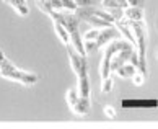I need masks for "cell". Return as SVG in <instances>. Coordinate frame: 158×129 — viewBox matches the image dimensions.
Wrapping results in <instances>:
<instances>
[{
	"instance_id": "1",
	"label": "cell",
	"mask_w": 158,
	"mask_h": 129,
	"mask_svg": "<svg viewBox=\"0 0 158 129\" xmlns=\"http://www.w3.org/2000/svg\"><path fill=\"white\" fill-rule=\"evenodd\" d=\"M0 72H2V75L5 79L20 82V84H23V85H34V84H38V80H39V75L16 69L8 59L0 64Z\"/></svg>"
},
{
	"instance_id": "2",
	"label": "cell",
	"mask_w": 158,
	"mask_h": 129,
	"mask_svg": "<svg viewBox=\"0 0 158 129\" xmlns=\"http://www.w3.org/2000/svg\"><path fill=\"white\" fill-rule=\"evenodd\" d=\"M126 49H134V48L127 43V41H122V39H114V41H111L109 44H106L104 54H103V61H101V79L109 77V74H111L109 64H111L113 56L118 54L119 51H126Z\"/></svg>"
},
{
	"instance_id": "3",
	"label": "cell",
	"mask_w": 158,
	"mask_h": 129,
	"mask_svg": "<svg viewBox=\"0 0 158 129\" xmlns=\"http://www.w3.org/2000/svg\"><path fill=\"white\" fill-rule=\"evenodd\" d=\"M67 54H69V59H70V66H72L75 74H77V75L88 74V66H86V59H85V57L78 56L77 52L73 51L72 46H67Z\"/></svg>"
},
{
	"instance_id": "4",
	"label": "cell",
	"mask_w": 158,
	"mask_h": 129,
	"mask_svg": "<svg viewBox=\"0 0 158 129\" xmlns=\"http://www.w3.org/2000/svg\"><path fill=\"white\" fill-rule=\"evenodd\" d=\"M116 38H119V33L116 31V28H106V30H99V34L96 38V49L103 48L104 44H109L111 41H114Z\"/></svg>"
},
{
	"instance_id": "5",
	"label": "cell",
	"mask_w": 158,
	"mask_h": 129,
	"mask_svg": "<svg viewBox=\"0 0 158 129\" xmlns=\"http://www.w3.org/2000/svg\"><path fill=\"white\" fill-rule=\"evenodd\" d=\"M132 51L135 49H126V51H119L118 54L113 56V59H111V64H109V70L111 72H116L121 66H124V64H127L129 57H131Z\"/></svg>"
},
{
	"instance_id": "6",
	"label": "cell",
	"mask_w": 158,
	"mask_h": 129,
	"mask_svg": "<svg viewBox=\"0 0 158 129\" xmlns=\"http://www.w3.org/2000/svg\"><path fill=\"white\" fill-rule=\"evenodd\" d=\"M70 110L73 111L75 114L78 116H86L90 114V110H91V105H90V100H85V98H77V101L70 105Z\"/></svg>"
},
{
	"instance_id": "7",
	"label": "cell",
	"mask_w": 158,
	"mask_h": 129,
	"mask_svg": "<svg viewBox=\"0 0 158 129\" xmlns=\"http://www.w3.org/2000/svg\"><path fill=\"white\" fill-rule=\"evenodd\" d=\"M143 10L139 7H127L122 11V18L127 21H143Z\"/></svg>"
},
{
	"instance_id": "8",
	"label": "cell",
	"mask_w": 158,
	"mask_h": 129,
	"mask_svg": "<svg viewBox=\"0 0 158 129\" xmlns=\"http://www.w3.org/2000/svg\"><path fill=\"white\" fill-rule=\"evenodd\" d=\"M78 97L90 100V80H88V74H81L78 75Z\"/></svg>"
},
{
	"instance_id": "9",
	"label": "cell",
	"mask_w": 158,
	"mask_h": 129,
	"mask_svg": "<svg viewBox=\"0 0 158 129\" xmlns=\"http://www.w3.org/2000/svg\"><path fill=\"white\" fill-rule=\"evenodd\" d=\"M5 3L10 5V7L13 8L18 15H21V16H26L28 13H30V8H28V5H26L25 2H21V0H7Z\"/></svg>"
},
{
	"instance_id": "10",
	"label": "cell",
	"mask_w": 158,
	"mask_h": 129,
	"mask_svg": "<svg viewBox=\"0 0 158 129\" xmlns=\"http://www.w3.org/2000/svg\"><path fill=\"white\" fill-rule=\"evenodd\" d=\"M135 70H137V69L134 67V66H131V64H124V66H121L114 74H118L119 77H122V79H127V77H131V79H132V75H135V74H137Z\"/></svg>"
},
{
	"instance_id": "11",
	"label": "cell",
	"mask_w": 158,
	"mask_h": 129,
	"mask_svg": "<svg viewBox=\"0 0 158 129\" xmlns=\"http://www.w3.org/2000/svg\"><path fill=\"white\" fill-rule=\"evenodd\" d=\"M101 5L106 10H113V8L126 10L127 8V2H122V0H104V2H101Z\"/></svg>"
},
{
	"instance_id": "12",
	"label": "cell",
	"mask_w": 158,
	"mask_h": 129,
	"mask_svg": "<svg viewBox=\"0 0 158 129\" xmlns=\"http://www.w3.org/2000/svg\"><path fill=\"white\" fill-rule=\"evenodd\" d=\"M54 31H56L57 36L60 38L62 43L65 44V46H69V43H70V34H69L65 30H64V28H62L60 25H57V23H54Z\"/></svg>"
},
{
	"instance_id": "13",
	"label": "cell",
	"mask_w": 158,
	"mask_h": 129,
	"mask_svg": "<svg viewBox=\"0 0 158 129\" xmlns=\"http://www.w3.org/2000/svg\"><path fill=\"white\" fill-rule=\"evenodd\" d=\"M113 85H114V80H113V77H106V79H103L101 80V92L103 93H109L111 90H113Z\"/></svg>"
},
{
	"instance_id": "14",
	"label": "cell",
	"mask_w": 158,
	"mask_h": 129,
	"mask_svg": "<svg viewBox=\"0 0 158 129\" xmlns=\"http://www.w3.org/2000/svg\"><path fill=\"white\" fill-rule=\"evenodd\" d=\"M62 10H65L67 13H75V11L78 10L77 3L73 2V0H64L62 2Z\"/></svg>"
},
{
	"instance_id": "15",
	"label": "cell",
	"mask_w": 158,
	"mask_h": 129,
	"mask_svg": "<svg viewBox=\"0 0 158 129\" xmlns=\"http://www.w3.org/2000/svg\"><path fill=\"white\" fill-rule=\"evenodd\" d=\"M103 113L108 119H116L118 118V110H116L114 106H111V105H106V106L103 108Z\"/></svg>"
},
{
	"instance_id": "16",
	"label": "cell",
	"mask_w": 158,
	"mask_h": 129,
	"mask_svg": "<svg viewBox=\"0 0 158 129\" xmlns=\"http://www.w3.org/2000/svg\"><path fill=\"white\" fill-rule=\"evenodd\" d=\"M98 34H99V30H90V31H86L85 34H83V41H96V38H98Z\"/></svg>"
},
{
	"instance_id": "17",
	"label": "cell",
	"mask_w": 158,
	"mask_h": 129,
	"mask_svg": "<svg viewBox=\"0 0 158 129\" xmlns=\"http://www.w3.org/2000/svg\"><path fill=\"white\" fill-rule=\"evenodd\" d=\"M36 7L41 10V11H44L46 15H49L52 8H51V2H36Z\"/></svg>"
},
{
	"instance_id": "18",
	"label": "cell",
	"mask_w": 158,
	"mask_h": 129,
	"mask_svg": "<svg viewBox=\"0 0 158 129\" xmlns=\"http://www.w3.org/2000/svg\"><path fill=\"white\" fill-rule=\"evenodd\" d=\"M83 49H85V52L98 51V49H96V43H95V41H83Z\"/></svg>"
},
{
	"instance_id": "19",
	"label": "cell",
	"mask_w": 158,
	"mask_h": 129,
	"mask_svg": "<svg viewBox=\"0 0 158 129\" xmlns=\"http://www.w3.org/2000/svg\"><path fill=\"white\" fill-rule=\"evenodd\" d=\"M132 82H134V85H135V87H142L143 82H145V77L142 74H135V75H132Z\"/></svg>"
},
{
	"instance_id": "20",
	"label": "cell",
	"mask_w": 158,
	"mask_h": 129,
	"mask_svg": "<svg viewBox=\"0 0 158 129\" xmlns=\"http://www.w3.org/2000/svg\"><path fill=\"white\" fill-rule=\"evenodd\" d=\"M129 61H131V66H134L137 69V66H139V57H137V52L135 51H132V54H131V57H129Z\"/></svg>"
},
{
	"instance_id": "21",
	"label": "cell",
	"mask_w": 158,
	"mask_h": 129,
	"mask_svg": "<svg viewBox=\"0 0 158 129\" xmlns=\"http://www.w3.org/2000/svg\"><path fill=\"white\" fill-rule=\"evenodd\" d=\"M5 61H7V57H5V54H3V51L0 49V64H2V62H5Z\"/></svg>"
},
{
	"instance_id": "22",
	"label": "cell",
	"mask_w": 158,
	"mask_h": 129,
	"mask_svg": "<svg viewBox=\"0 0 158 129\" xmlns=\"http://www.w3.org/2000/svg\"><path fill=\"white\" fill-rule=\"evenodd\" d=\"M0 75H2V72H0Z\"/></svg>"
}]
</instances>
